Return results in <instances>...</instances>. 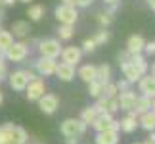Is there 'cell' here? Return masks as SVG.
<instances>
[{
  "label": "cell",
  "mask_w": 155,
  "mask_h": 144,
  "mask_svg": "<svg viewBox=\"0 0 155 144\" xmlns=\"http://www.w3.org/2000/svg\"><path fill=\"white\" fill-rule=\"evenodd\" d=\"M100 115V113H98V110H96V108H94V104L92 106H86V108H82V111H81V121H84L86 125H88V127H90V125L94 123V119H96Z\"/></svg>",
  "instance_id": "obj_25"
},
{
  "label": "cell",
  "mask_w": 155,
  "mask_h": 144,
  "mask_svg": "<svg viewBox=\"0 0 155 144\" xmlns=\"http://www.w3.org/2000/svg\"><path fill=\"white\" fill-rule=\"evenodd\" d=\"M0 29H2V21H0Z\"/></svg>",
  "instance_id": "obj_53"
},
{
  "label": "cell",
  "mask_w": 155,
  "mask_h": 144,
  "mask_svg": "<svg viewBox=\"0 0 155 144\" xmlns=\"http://www.w3.org/2000/svg\"><path fill=\"white\" fill-rule=\"evenodd\" d=\"M105 6H107V8H105L107 14L115 15V14H117V10H119V6H121V2H117V4H105Z\"/></svg>",
  "instance_id": "obj_40"
},
{
  "label": "cell",
  "mask_w": 155,
  "mask_h": 144,
  "mask_svg": "<svg viewBox=\"0 0 155 144\" xmlns=\"http://www.w3.org/2000/svg\"><path fill=\"white\" fill-rule=\"evenodd\" d=\"M117 94H119V91H117V87H115V83H113V81H109V83H105V85H104V91H102L104 98H115Z\"/></svg>",
  "instance_id": "obj_32"
},
{
  "label": "cell",
  "mask_w": 155,
  "mask_h": 144,
  "mask_svg": "<svg viewBox=\"0 0 155 144\" xmlns=\"http://www.w3.org/2000/svg\"><path fill=\"white\" fill-rule=\"evenodd\" d=\"M151 111L155 113V98H151Z\"/></svg>",
  "instance_id": "obj_48"
},
{
  "label": "cell",
  "mask_w": 155,
  "mask_h": 144,
  "mask_svg": "<svg viewBox=\"0 0 155 144\" xmlns=\"http://www.w3.org/2000/svg\"><path fill=\"white\" fill-rule=\"evenodd\" d=\"M96 48H98V44L96 43H94V39L90 37V39H84V40H82V44H81V50H82V54H92L94 50H96Z\"/></svg>",
  "instance_id": "obj_33"
},
{
  "label": "cell",
  "mask_w": 155,
  "mask_h": 144,
  "mask_svg": "<svg viewBox=\"0 0 155 144\" xmlns=\"http://www.w3.org/2000/svg\"><path fill=\"white\" fill-rule=\"evenodd\" d=\"M147 6H150V8L155 12V0H147Z\"/></svg>",
  "instance_id": "obj_46"
},
{
  "label": "cell",
  "mask_w": 155,
  "mask_h": 144,
  "mask_svg": "<svg viewBox=\"0 0 155 144\" xmlns=\"http://www.w3.org/2000/svg\"><path fill=\"white\" fill-rule=\"evenodd\" d=\"M75 8H88V6L94 4V0H73Z\"/></svg>",
  "instance_id": "obj_38"
},
{
  "label": "cell",
  "mask_w": 155,
  "mask_h": 144,
  "mask_svg": "<svg viewBox=\"0 0 155 144\" xmlns=\"http://www.w3.org/2000/svg\"><path fill=\"white\" fill-rule=\"evenodd\" d=\"M17 0H2V6L4 8H10V6H15Z\"/></svg>",
  "instance_id": "obj_41"
},
{
  "label": "cell",
  "mask_w": 155,
  "mask_h": 144,
  "mask_svg": "<svg viewBox=\"0 0 155 144\" xmlns=\"http://www.w3.org/2000/svg\"><path fill=\"white\" fill-rule=\"evenodd\" d=\"M113 77V69L109 63H102V65H96V81L105 85V83H109Z\"/></svg>",
  "instance_id": "obj_22"
},
{
  "label": "cell",
  "mask_w": 155,
  "mask_h": 144,
  "mask_svg": "<svg viewBox=\"0 0 155 144\" xmlns=\"http://www.w3.org/2000/svg\"><path fill=\"white\" fill-rule=\"evenodd\" d=\"M58 40H71L75 37V25H58Z\"/></svg>",
  "instance_id": "obj_28"
},
{
  "label": "cell",
  "mask_w": 155,
  "mask_h": 144,
  "mask_svg": "<svg viewBox=\"0 0 155 144\" xmlns=\"http://www.w3.org/2000/svg\"><path fill=\"white\" fill-rule=\"evenodd\" d=\"M77 77L88 85L90 81L96 79V65H94V63H84V65H81L79 71H77Z\"/></svg>",
  "instance_id": "obj_19"
},
{
  "label": "cell",
  "mask_w": 155,
  "mask_h": 144,
  "mask_svg": "<svg viewBox=\"0 0 155 144\" xmlns=\"http://www.w3.org/2000/svg\"><path fill=\"white\" fill-rule=\"evenodd\" d=\"M0 8H2V0H0Z\"/></svg>",
  "instance_id": "obj_52"
},
{
  "label": "cell",
  "mask_w": 155,
  "mask_h": 144,
  "mask_svg": "<svg viewBox=\"0 0 155 144\" xmlns=\"http://www.w3.org/2000/svg\"><path fill=\"white\" fill-rule=\"evenodd\" d=\"M8 85L12 91H15V92H23L25 91V87H27V75H25V71L23 69H15V71H12V73H8Z\"/></svg>",
  "instance_id": "obj_9"
},
{
  "label": "cell",
  "mask_w": 155,
  "mask_h": 144,
  "mask_svg": "<svg viewBox=\"0 0 155 144\" xmlns=\"http://www.w3.org/2000/svg\"><path fill=\"white\" fill-rule=\"evenodd\" d=\"M121 71H123V77L130 83V85L138 83V81H140V77L144 75V73H142V71L136 67L132 62H130V60H128V62H124V63H121Z\"/></svg>",
  "instance_id": "obj_15"
},
{
  "label": "cell",
  "mask_w": 155,
  "mask_h": 144,
  "mask_svg": "<svg viewBox=\"0 0 155 144\" xmlns=\"http://www.w3.org/2000/svg\"><path fill=\"white\" fill-rule=\"evenodd\" d=\"M117 111H121V108H119V100H117V96H115V98H107V113L115 115Z\"/></svg>",
  "instance_id": "obj_34"
},
{
  "label": "cell",
  "mask_w": 155,
  "mask_h": 144,
  "mask_svg": "<svg viewBox=\"0 0 155 144\" xmlns=\"http://www.w3.org/2000/svg\"><path fill=\"white\" fill-rule=\"evenodd\" d=\"M94 43H96L98 46H104L105 43H109V39H111V33L107 31V29H100V31H96V35H94Z\"/></svg>",
  "instance_id": "obj_30"
},
{
  "label": "cell",
  "mask_w": 155,
  "mask_h": 144,
  "mask_svg": "<svg viewBox=\"0 0 155 144\" xmlns=\"http://www.w3.org/2000/svg\"><path fill=\"white\" fill-rule=\"evenodd\" d=\"M46 14V8L42 4H29L27 8V15H29V21H40Z\"/></svg>",
  "instance_id": "obj_24"
},
{
  "label": "cell",
  "mask_w": 155,
  "mask_h": 144,
  "mask_svg": "<svg viewBox=\"0 0 155 144\" xmlns=\"http://www.w3.org/2000/svg\"><path fill=\"white\" fill-rule=\"evenodd\" d=\"M56 65H58L56 60H52V58H42V56H40V58H37V60H33L31 69L37 71V75H38V77L46 79V77H54Z\"/></svg>",
  "instance_id": "obj_6"
},
{
  "label": "cell",
  "mask_w": 155,
  "mask_h": 144,
  "mask_svg": "<svg viewBox=\"0 0 155 144\" xmlns=\"http://www.w3.org/2000/svg\"><path fill=\"white\" fill-rule=\"evenodd\" d=\"M144 44H146V39L142 37V35H130L124 50L128 54H142L144 52Z\"/></svg>",
  "instance_id": "obj_18"
},
{
  "label": "cell",
  "mask_w": 155,
  "mask_h": 144,
  "mask_svg": "<svg viewBox=\"0 0 155 144\" xmlns=\"http://www.w3.org/2000/svg\"><path fill=\"white\" fill-rule=\"evenodd\" d=\"M150 110H151V98L138 94V98H136V104H134V108H132V111L136 113V115H142V113H146V111H150Z\"/></svg>",
  "instance_id": "obj_23"
},
{
  "label": "cell",
  "mask_w": 155,
  "mask_h": 144,
  "mask_svg": "<svg viewBox=\"0 0 155 144\" xmlns=\"http://www.w3.org/2000/svg\"><path fill=\"white\" fill-rule=\"evenodd\" d=\"M136 129H138V115L130 110V111H127V115L123 119H119V133L130 135V133H134Z\"/></svg>",
  "instance_id": "obj_11"
},
{
  "label": "cell",
  "mask_w": 155,
  "mask_h": 144,
  "mask_svg": "<svg viewBox=\"0 0 155 144\" xmlns=\"http://www.w3.org/2000/svg\"><path fill=\"white\" fill-rule=\"evenodd\" d=\"M105 4H117V2H121V0H104Z\"/></svg>",
  "instance_id": "obj_47"
},
{
  "label": "cell",
  "mask_w": 155,
  "mask_h": 144,
  "mask_svg": "<svg viewBox=\"0 0 155 144\" xmlns=\"http://www.w3.org/2000/svg\"><path fill=\"white\" fill-rule=\"evenodd\" d=\"M61 62L63 63H69V65H79L81 60H82V50L81 46H65L61 48Z\"/></svg>",
  "instance_id": "obj_10"
},
{
  "label": "cell",
  "mask_w": 155,
  "mask_h": 144,
  "mask_svg": "<svg viewBox=\"0 0 155 144\" xmlns=\"http://www.w3.org/2000/svg\"><path fill=\"white\" fill-rule=\"evenodd\" d=\"M29 133L21 125L2 123L0 125V144H27Z\"/></svg>",
  "instance_id": "obj_1"
},
{
  "label": "cell",
  "mask_w": 155,
  "mask_h": 144,
  "mask_svg": "<svg viewBox=\"0 0 155 144\" xmlns=\"http://www.w3.org/2000/svg\"><path fill=\"white\" fill-rule=\"evenodd\" d=\"M54 15L59 21V25H75L79 19V12L75 6H65V4H58L54 10Z\"/></svg>",
  "instance_id": "obj_5"
},
{
  "label": "cell",
  "mask_w": 155,
  "mask_h": 144,
  "mask_svg": "<svg viewBox=\"0 0 155 144\" xmlns=\"http://www.w3.org/2000/svg\"><path fill=\"white\" fill-rule=\"evenodd\" d=\"M115 87H117V91H119V92H124V91H128V88L132 87V85H130V83L123 77V79H119V81L115 83Z\"/></svg>",
  "instance_id": "obj_37"
},
{
  "label": "cell",
  "mask_w": 155,
  "mask_h": 144,
  "mask_svg": "<svg viewBox=\"0 0 155 144\" xmlns=\"http://www.w3.org/2000/svg\"><path fill=\"white\" fill-rule=\"evenodd\" d=\"M113 119H115V115H111V113H100V115L94 119V123L90 125V127L96 131V133H102V131H109V129H111Z\"/></svg>",
  "instance_id": "obj_17"
},
{
  "label": "cell",
  "mask_w": 155,
  "mask_h": 144,
  "mask_svg": "<svg viewBox=\"0 0 155 144\" xmlns=\"http://www.w3.org/2000/svg\"><path fill=\"white\" fill-rule=\"evenodd\" d=\"M138 127H142L144 131H147V133L155 131V113L151 110L142 113V115H138Z\"/></svg>",
  "instance_id": "obj_21"
},
{
  "label": "cell",
  "mask_w": 155,
  "mask_h": 144,
  "mask_svg": "<svg viewBox=\"0 0 155 144\" xmlns=\"http://www.w3.org/2000/svg\"><path fill=\"white\" fill-rule=\"evenodd\" d=\"M119 133L117 131H102V133H96V144H119Z\"/></svg>",
  "instance_id": "obj_20"
},
{
  "label": "cell",
  "mask_w": 155,
  "mask_h": 144,
  "mask_svg": "<svg viewBox=\"0 0 155 144\" xmlns=\"http://www.w3.org/2000/svg\"><path fill=\"white\" fill-rule=\"evenodd\" d=\"M37 102H38L40 111L46 113V115H52V113H56L58 108H59V96L54 94V92H44Z\"/></svg>",
  "instance_id": "obj_8"
},
{
  "label": "cell",
  "mask_w": 155,
  "mask_h": 144,
  "mask_svg": "<svg viewBox=\"0 0 155 144\" xmlns=\"http://www.w3.org/2000/svg\"><path fill=\"white\" fill-rule=\"evenodd\" d=\"M59 4H65V6H75L73 0H59Z\"/></svg>",
  "instance_id": "obj_44"
},
{
  "label": "cell",
  "mask_w": 155,
  "mask_h": 144,
  "mask_svg": "<svg viewBox=\"0 0 155 144\" xmlns=\"http://www.w3.org/2000/svg\"><path fill=\"white\" fill-rule=\"evenodd\" d=\"M102 91H104V85L98 83L96 79L88 83V94H90L92 98H100V96H102Z\"/></svg>",
  "instance_id": "obj_31"
},
{
  "label": "cell",
  "mask_w": 155,
  "mask_h": 144,
  "mask_svg": "<svg viewBox=\"0 0 155 144\" xmlns=\"http://www.w3.org/2000/svg\"><path fill=\"white\" fill-rule=\"evenodd\" d=\"M17 2H23V4H33V0H17Z\"/></svg>",
  "instance_id": "obj_50"
},
{
  "label": "cell",
  "mask_w": 155,
  "mask_h": 144,
  "mask_svg": "<svg viewBox=\"0 0 155 144\" xmlns=\"http://www.w3.org/2000/svg\"><path fill=\"white\" fill-rule=\"evenodd\" d=\"M147 71H150V75H151V77H155V62L150 65V69H147Z\"/></svg>",
  "instance_id": "obj_43"
},
{
  "label": "cell",
  "mask_w": 155,
  "mask_h": 144,
  "mask_svg": "<svg viewBox=\"0 0 155 144\" xmlns=\"http://www.w3.org/2000/svg\"><path fill=\"white\" fill-rule=\"evenodd\" d=\"M138 91L142 96H147V98H155V77H151L150 73L142 75L138 81Z\"/></svg>",
  "instance_id": "obj_12"
},
{
  "label": "cell",
  "mask_w": 155,
  "mask_h": 144,
  "mask_svg": "<svg viewBox=\"0 0 155 144\" xmlns=\"http://www.w3.org/2000/svg\"><path fill=\"white\" fill-rule=\"evenodd\" d=\"M46 91H48V85H46V81L42 79V77H38V79L27 83V87H25V91H23V92H25V98H27L29 102H37Z\"/></svg>",
  "instance_id": "obj_7"
},
{
  "label": "cell",
  "mask_w": 155,
  "mask_h": 144,
  "mask_svg": "<svg viewBox=\"0 0 155 144\" xmlns=\"http://www.w3.org/2000/svg\"><path fill=\"white\" fill-rule=\"evenodd\" d=\"M4 17H6V8H4V6H2V8H0V21H2Z\"/></svg>",
  "instance_id": "obj_45"
},
{
  "label": "cell",
  "mask_w": 155,
  "mask_h": 144,
  "mask_svg": "<svg viewBox=\"0 0 155 144\" xmlns=\"http://www.w3.org/2000/svg\"><path fill=\"white\" fill-rule=\"evenodd\" d=\"M14 44V35L6 29H0V56H4V52Z\"/></svg>",
  "instance_id": "obj_26"
},
{
  "label": "cell",
  "mask_w": 155,
  "mask_h": 144,
  "mask_svg": "<svg viewBox=\"0 0 155 144\" xmlns=\"http://www.w3.org/2000/svg\"><path fill=\"white\" fill-rule=\"evenodd\" d=\"M65 144H79V139L71 136V139H65Z\"/></svg>",
  "instance_id": "obj_42"
},
{
  "label": "cell",
  "mask_w": 155,
  "mask_h": 144,
  "mask_svg": "<svg viewBox=\"0 0 155 144\" xmlns=\"http://www.w3.org/2000/svg\"><path fill=\"white\" fill-rule=\"evenodd\" d=\"M37 48H38V54L42 58L58 60L63 46H61V40H58V39H42L37 43Z\"/></svg>",
  "instance_id": "obj_4"
},
{
  "label": "cell",
  "mask_w": 155,
  "mask_h": 144,
  "mask_svg": "<svg viewBox=\"0 0 155 144\" xmlns=\"http://www.w3.org/2000/svg\"><path fill=\"white\" fill-rule=\"evenodd\" d=\"M29 54H31V48H29V44L25 40H17V43L14 40V44L4 52V58H6V62L21 63V62H25L29 58Z\"/></svg>",
  "instance_id": "obj_3"
},
{
  "label": "cell",
  "mask_w": 155,
  "mask_h": 144,
  "mask_svg": "<svg viewBox=\"0 0 155 144\" xmlns=\"http://www.w3.org/2000/svg\"><path fill=\"white\" fill-rule=\"evenodd\" d=\"M54 75H56L59 81H63V83H69V81H73V79H75L77 71H75V65H69V63L58 62V65H56V71H54Z\"/></svg>",
  "instance_id": "obj_13"
},
{
  "label": "cell",
  "mask_w": 155,
  "mask_h": 144,
  "mask_svg": "<svg viewBox=\"0 0 155 144\" xmlns=\"http://www.w3.org/2000/svg\"><path fill=\"white\" fill-rule=\"evenodd\" d=\"M136 98H138V94H136L132 88H128V91L124 92H119L117 94V100H119V108H121L123 111H130L136 104Z\"/></svg>",
  "instance_id": "obj_14"
},
{
  "label": "cell",
  "mask_w": 155,
  "mask_h": 144,
  "mask_svg": "<svg viewBox=\"0 0 155 144\" xmlns=\"http://www.w3.org/2000/svg\"><path fill=\"white\" fill-rule=\"evenodd\" d=\"M8 73H10V69H8V62H6V58H4V56H0V83L8 79Z\"/></svg>",
  "instance_id": "obj_35"
},
{
  "label": "cell",
  "mask_w": 155,
  "mask_h": 144,
  "mask_svg": "<svg viewBox=\"0 0 155 144\" xmlns=\"http://www.w3.org/2000/svg\"><path fill=\"white\" fill-rule=\"evenodd\" d=\"M130 62H132L144 75L147 73V69H150V62H147V58L144 54H130Z\"/></svg>",
  "instance_id": "obj_27"
},
{
  "label": "cell",
  "mask_w": 155,
  "mask_h": 144,
  "mask_svg": "<svg viewBox=\"0 0 155 144\" xmlns=\"http://www.w3.org/2000/svg\"><path fill=\"white\" fill-rule=\"evenodd\" d=\"M144 56L147 58V56H153L155 54V40H146V44H144Z\"/></svg>",
  "instance_id": "obj_36"
},
{
  "label": "cell",
  "mask_w": 155,
  "mask_h": 144,
  "mask_svg": "<svg viewBox=\"0 0 155 144\" xmlns=\"http://www.w3.org/2000/svg\"><path fill=\"white\" fill-rule=\"evenodd\" d=\"M86 129H88V125L84 121H81L79 117H67L59 125V131H61V135L65 139H71V136L79 139V136H82L86 133Z\"/></svg>",
  "instance_id": "obj_2"
},
{
  "label": "cell",
  "mask_w": 155,
  "mask_h": 144,
  "mask_svg": "<svg viewBox=\"0 0 155 144\" xmlns=\"http://www.w3.org/2000/svg\"><path fill=\"white\" fill-rule=\"evenodd\" d=\"M96 19L100 23V29H107L113 21H115V15L107 14V12H98V14H96Z\"/></svg>",
  "instance_id": "obj_29"
},
{
  "label": "cell",
  "mask_w": 155,
  "mask_h": 144,
  "mask_svg": "<svg viewBox=\"0 0 155 144\" xmlns=\"http://www.w3.org/2000/svg\"><path fill=\"white\" fill-rule=\"evenodd\" d=\"M132 144H155V142H150V140H144V142H132Z\"/></svg>",
  "instance_id": "obj_49"
},
{
  "label": "cell",
  "mask_w": 155,
  "mask_h": 144,
  "mask_svg": "<svg viewBox=\"0 0 155 144\" xmlns=\"http://www.w3.org/2000/svg\"><path fill=\"white\" fill-rule=\"evenodd\" d=\"M2 102H4V92L0 91V106H2Z\"/></svg>",
  "instance_id": "obj_51"
},
{
  "label": "cell",
  "mask_w": 155,
  "mask_h": 144,
  "mask_svg": "<svg viewBox=\"0 0 155 144\" xmlns=\"http://www.w3.org/2000/svg\"><path fill=\"white\" fill-rule=\"evenodd\" d=\"M31 23H29L27 19H17V21H14L12 23V29H10V33L14 35V37H17V39H27L29 35H31Z\"/></svg>",
  "instance_id": "obj_16"
},
{
  "label": "cell",
  "mask_w": 155,
  "mask_h": 144,
  "mask_svg": "<svg viewBox=\"0 0 155 144\" xmlns=\"http://www.w3.org/2000/svg\"><path fill=\"white\" fill-rule=\"evenodd\" d=\"M117 60H119V65H121V63H124V62H128V60H130V54L127 50H121V52L117 54Z\"/></svg>",
  "instance_id": "obj_39"
}]
</instances>
